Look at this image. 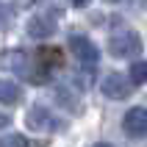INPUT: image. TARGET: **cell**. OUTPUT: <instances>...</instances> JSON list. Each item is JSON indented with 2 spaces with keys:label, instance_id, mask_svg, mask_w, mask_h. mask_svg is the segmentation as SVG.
Here are the masks:
<instances>
[{
  "label": "cell",
  "instance_id": "12",
  "mask_svg": "<svg viewBox=\"0 0 147 147\" xmlns=\"http://www.w3.org/2000/svg\"><path fill=\"white\" fill-rule=\"evenodd\" d=\"M86 3H89V0H69V6H78V8L86 6Z\"/></svg>",
  "mask_w": 147,
  "mask_h": 147
},
{
  "label": "cell",
  "instance_id": "14",
  "mask_svg": "<svg viewBox=\"0 0 147 147\" xmlns=\"http://www.w3.org/2000/svg\"><path fill=\"white\" fill-rule=\"evenodd\" d=\"M108 3H117V0H108Z\"/></svg>",
  "mask_w": 147,
  "mask_h": 147
},
{
  "label": "cell",
  "instance_id": "5",
  "mask_svg": "<svg viewBox=\"0 0 147 147\" xmlns=\"http://www.w3.org/2000/svg\"><path fill=\"white\" fill-rule=\"evenodd\" d=\"M122 128H125V133H128V136L142 139V136L147 133V108H142V106L128 108V111H125V117H122Z\"/></svg>",
  "mask_w": 147,
  "mask_h": 147
},
{
  "label": "cell",
  "instance_id": "9",
  "mask_svg": "<svg viewBox=\"0 0 147 147\" xmlns=\"http://www.w3.org/2000/svg\"><path fill=\"white\" fill-rule=\"evenodd\" d=\"M128 81H131V86H142L147 81V64L144 61H133L131 72H128Z\"/></svg>",
  "mask_w": 147,
  "mask_h": 147
},
{
  "label": "cell",
  "instance_id": "10",
  "mask_svg": "<svg viewBox=\"0 0 147 147\" xmlns=\"http://www.w3.org/2000/svg\"><path fill=\"white\" fill-rule=\"evenodd\" d=\"M0 147H28V139L25 133H6L0 139Z\"/></svg>",
  "mask_w": 147,
  "mask_h": 147
},
{
  "label": "cell",
  "instance_id": "2",
  "mask_svg": "<svg viewBox=\"0 0 147 147\" xmlns=\"http://www.w3.org/2000/svg\"><path fill=\"white\" fill-rule=\"evenodd\" d=\"M69 50H72V56L81 61V64H97V58H100V50L97 45L89 39V36H83V33H72L69 36Z\"/></svg>",
  "mask_w": 147,
  "mask_h": 147
},
{
  "label": "cell",
  "instance_id": "4",
  "mask_svg": "<svg viewBox=\"0 0 147 147\" xmlns=\"http://www.w3.org/2000/svg\"><path fill=\"white\" fill-rule=\"evenodd\" d=\"M25 125L36 133H47V131H56L58 128V119L47 106H31V111L25 117Z\"/></svg>",
  "mask_w": 147,
  "mask_h": 147
},
{
  "label": "cell",
  "instance_id": "6",
  "mask_svg": "<svg viewBox=\"0 0 147 147\" xmlns=\"http://www.w3.org/2000/svg\"><path fill=\"white\" fill-rule=\"evenodd\" d=\"M0 67H3V69H8V72L25 75V69L31 67V58H28V53H25V50L11 47V50H3V53H0Z\"/></svg>",
  "mask_w": 147,
  "mask_h": 147
},
{
  "label": "cell",
  "instance_id": "3",
  "mask_svg": "<svg viewBox=\"0 0 147 147\" xmlns=\"http://www.w3.org/2000/svg\"><path fill=\"white\" fill-rule=\"evenodd\" d=\"M100 92H103L106 97H111V100H125V97H131L133 86H131V81H128L122 72H108L106 78L100 81Z\"/></svg>",
  "mask_w": 147,
  "mask_h": 147
},
{
  "label": "cell",
  "instance_id": "7",
  "mask_svg": "<svg viewBox=\"0 0 147 147\" xmlns=\"http://www.w3.org/2000/svg\"><path fill=\"white\" fill-rule=\"evenodd\" d=\"M56 28H58V22H56L53 14H36L28 22V33H31L33 39H47V36L56 33Z\"/></svg>",
  "mask_w": 147,
  "mask_h": 147
},
{
  "label": "cell",
  "instance_id": "11",
  "mask_svg": "<svg viewBox=\"0 0 147 147\" xmlns=\"http://www.w3.org/2000/svg\"><path fill=\"white\" fill-rule=\"evenodd\" d=\"M8 125H11V117L0 111V131H3V128H8Z\"/></svg>",
  "mask_w": 147,
  "mask_h": 147
},
{
  "label": "cell",
  "instance_id": "8",
  "mask_svg": "<svg viewBox=\"0 0 147 147\" xmlns=\"http://www.w3.org/2000/svg\"><path fill=\"white\" fill-rule=\"evenodd\" d=\"M22 100V89L14 81H0V103L3 106H17Z\"/></svg>",
  "mask_w": 147,
  "mask_h": 147
},
{
  "label": "cell",
  "instance_id": "1",
  "mask_svg": "<svg viewBox=\"0 0 147 147\" xmlns=\"http://www.w3.org/2000/svg\"><path fill=\"white\" fill-rule=\"evenodd\" d=\"M108 53H111L114 58L139 56V53H142V39H139V33H133V31L114 33V36L108 39Z\"/></svg>",
  "mask_w": 147,
  "mask_h": 147
},
{
  "label": "cell",
  "instance_id": "13",
  "mask_svg": "<svg viewBox=\"0 0 147 147\" xmlns=\"http://www.w3.org/2000/svg\"><path fill=\"white\" fill-rule=\"evenodd\" d=\"M94 147H114V144H108V142H97Z\"/></svg>",
  "mask_w": 147,
  "mask_h": 147
}]
</instances>
